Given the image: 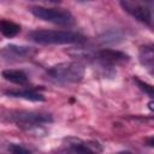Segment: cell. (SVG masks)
Here are the masks:
<instances>
[{
    "label": "cell",
    "instance_id": "obj_11",
    "mask_svg": "<svg viewBox=\"0 0 154 154\" xmlns=\"http://www.w3.org/2000/svg\"><path fill=\"white\" fill-rule=\"evenodd\" d=\"M2 77L6 81H10L11 83L19 84V85H24V84L28 83V76L22 70H12V69L4 70L2 71Z\"/></svg>",
    "mask_w": 154,
    "mask_h": 154
},
{
    "label": "cell",
    "instance_id": "obj_8",
    "mask_svg": "<svg viewBox=\"0 0 154 154\" xmlns=\"http://www.w3.org/2000/svg\"><path fill=\"white\" fill-rule=\"evenodd\" d=\"M69 147L75 154H100L101 147L99 143L94 142H84L81 140H69Z\"/></svg>",
    "mask_w": 154,
    "mask_h": 154
},
{
    "label": "cell",
    "instance_id": "obj_5",
    "mask_svg": "<svg viewBox=\"0 0 154 154\" xmlns=\"http://www.w3.org/2000/svg\"><path fill=\"white\" fill-rule=\"evenodd\" d=\"M120 6L125 12H128L131 17L137 19L138 22L153 26V14L149 7L148 2L143 1H130V0H123L120 1Z\"/></svg>",
    "mask_w": 154,
    "mask_h": 154
},
{
    "label": "cell",
    "instance_id": "obj_2",
    "mask_svg": "<svg viewBox=\"0 0 154 154\" xmlns=\"http://www.w3.org/2000/svg\"><path fill=\"white\" fill-rule=\"evenodd\" d=\"M47 76L58 84H73L78 83L84 77V67L76 61L60 63L48 69Z\"/></svg>",
    "mask_w": 154,
    "mask_h": 154
},
{
    "label": "cell",
    "instance_id": "obj_9",
    "mask_svg": "<svg viewBox=\"0 0 154 154\" xmlns=\"http://www.w3.org/2000/svg\"><path fill=\"white\" fill-rule=\"evenodd\" d=\"M138 60L141 65L154 76V45L153 46H143L138 52Z\"/></svg>",
    "mask_w": 154,
    "mask_h": 154
},
{
    "label": "cell",
    "instance_id": "obj_17",
    "mask_svg": "<svg viewBox=\"0 0 154 154\" xmlns=\"http://www.w3.org/2000/svg\"><path fill=\"white\" fill-rule=\"evenodd\" d=\"M117 154H134V153H130V152H119Z\"/></svg>",
    "mask_w": 154,
    "mask_h": 154
},
{
    "label": "cell",
    "instance_id": "obj_10",
    "mask_svg": "<svg viewBox=\"0 0 154 154\" xmlns=\"http://www.w3.org/2000/svg\"><path fill=\"white\" fill-rule=\"evenodd\" d=\"M6 95L12 97H19L29 101H45V96L35 89H12L6 91Z\"/></svg>",
    "mask_w": 154,
    "mask_h": 154
},
{
    "label": "cell",
    "instance_id": "obj_13",
    "mask_svg": "<svg viewBox=\"0 0 154 154\" xmlns=\"http://www.w3.org/2000/svg\"><path fill=\"white\" fill-rule=\"evenodd\" d=\"M6 154H31V152L25 147H23L22 144L10 143L6 148Z\"/></svg>",
    "mask_w": 154,
    "mask_h": 154
},
{
    "label": "cell",
    "instance_id": "obj_15",
    "mask_svg": "<svg viewBox=\"0 0 154 154\" xmlns=\"http://www.w3.org/2000/svg\"><path fill=\"white\" fill-rule=\"evenodd\" d=\"M146 143H147L148 146H150V147H153V148H154V136L148 137V138L146 140Z\"/></svg>",
    "mask_w": 154,
    "mask_h": 154
},
{
    "label": "cell",
    "instance_id": "obj_4",
    "mask_svg": "<svg viewBox=\"0 0 154 154\" xmlns=\"http://www.w3.org/2000/svg\"><path fill=\"white\" fill-rule=\"evenodd\" d=\"M31 13L45 22H49L58 25L70 26L75 23V18L70 11L57 7H45V6H35L31 10Z\"/></svg>",
    "mask_w": 154,
    "mask_h": 154
},
{
    "label": "cell",
    "instance_id": "obj_6",
    "mask_svg": "<svg viewBox=\"0 0 154 154\" xmlns=\"http://www.w3.org/2000/svg\"><path fill=\"white\" fill-rule=\"evenodd\" d=\"M1 58L6 61H23L31 59L36 54V49L28 46H17V45H7L1 52Z\"/></svg>",
    "mask_w": 154,
    "mask_h": 154
},
{
    "label": "cell",
    "instance_id": "obj_14",
    "mask_svg": "<svg viewBox=\"0 0 154 154\" xmlns=\"http://www.w3.org/2000/svg\"><path fill=\"white\" fill-rule=\"evenodd\" d=\"M135 82L137 83V85L140 87L141 90H143L146 94H148L149 96H152L154 99V87L153 85H150V84H148V83H146L138 78H135Z\"/></svg>",
    "mask_w": 154,
    "mask_h": 154
},
{
    "label": "cell",
    "instance_id": "obj_3",
    "mask_svg": "<svg viewBox=\"0 0 154 154\" xmlns=\"http://www.w3.org/2000/svg\"><path fill=\"white\" fill-rule=\"evenodd\" d=\"M8 120L14 123L17 126L22 129H35L42 126L45 124H49L53 122L52 114L45 112H35V111H16L11 112L8 116Z\"/></svg>",
    "mask_w": 154,
    "mask_h": 154
},
{
    "label": "cell",
    "instance_id": "obj_1",
    "mask_svg": "<svg viewBox=\"0 0 154 154\" xmlns=\"http://www.w3.org/2000/svg\"><path fill=\"white\" fill-rule=\"evenodd\" d=\"M29 38L40 45H73L83 43L87 38L82 34L70 30L37 29L29 32Z\"/></svg>",
    "mask_w": 154,
    "mask_h": 154
},
{
    "label": "cell",
    "instance_id": "obj_12",
    "mask_svg": "<svg viewBox=\"0 0 154 154\" xmlns=\"http://www.w3.org/2000/svg\"><path fill=\"white\" fill-rule=\"evenodd\" d=\"M0 30H1V34L5 36V37H14L19 31H20V26L19 24L12 22V20H8V19H1L0 22Z\"/></svg>",
    "mask_w": 154,
    "mask_h": 154
},
{
    "label": "cell",
    "instance_id": "obj_7",
    "mask_svg": "<svg viewBox=\"0 0 154 154\" xmlns=\"http://www.w3.org/2000/svg\"><path fill=\"white\" fill-rule=\"evenodd\" d=\"M95 60L100 64L101 67L111 69L114 65L129 61V55L125 54L124 52H120V51H117V49L105 48V49L99 51L95 54Z\"/></svg>",
    "mask_w": 154,
    "mask_h": 154
},
{
    "label": "cell",
    "instance_id": "obj_16",
    "mask_svg": "<svg viewBox=\"0 0 154 154\" xmlns=\"http://www.w3.org/2000/svg\"><path fill=\"white\" fill-rule=\"evenodd\" d=\"M148 108H149L150 111H154V100H152V101L148 102Z\"/></svg>",
    "mask_w": 154,
    "mask_h": 154
}]
</instances>
